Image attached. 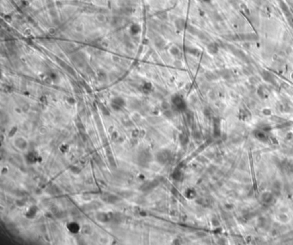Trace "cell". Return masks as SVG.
I'll use <instances>...</instances> for the list:
<instances>
[{
  "label": "cell",
  "instance_id": "5b68a950",
  "mask_svg": "<svg viewBox=\"0 0 293 245\" xmlns=\"http://www.w3.org/2000/svg\"><path fill=\"white\" fill-rule=\"evenodd\" d=\"M37 211H38L37 207H35V206L31 207V208L28 210V212H27V214H26L27 218H28V219H33V218L35 216Z\"/></svg>",
  "mask_w": 293,
  "mask_h": 245
},
{
  "label": "cell",
  "instance_id": "7a4b0ae2",
  "mask_svg": "<svg viewBox=\"0 0 293 245\" xmlns=\"http://www.w3.org/2000/svg\"><path fill=\"white\" fill-rule=\"evenodd\" d=\"M125 105V101L121 98H115L112 100V107L115 111L120 110Z\"/></svg>",
  "mask_w": 293,
  "mask_h": 245
},
{
  "label": "cell",
  "instance_id": "52a82bcc",
  "mask_svg": "<svg viewBox=\"0 0 293 245\" xmlns=\"http://www.w3.org/2000/svg\"><path fill=\"white\" fill-rule=\"evenodd\" d=\"M173 103H174V105H175L178 109H180V110L183 109V107H184L183 100H182L181 98H179V97L174 98V99H173Z\"/></svg>",
  "mask_w": 293,
  "mask_h": 245
},
{
  "label": "cell",
  "instance_id": "6da1fadb",
  "mask_svg": "<svg viewBox=\"0 0 293 245\" xmlns=\"http://www.w3.org/2000/svg\"><path fill=\"white\" fill-rule=\"evenodd\" d=\"M170 152L168 150H163L157 154V160L161 164H165L170 158Z\"/></svg>",
  "mask_w": 293,
  "mask_h": 245
},
{
  "label": "cell",
  "instance_id": "277c9868",
  "mask_svg": "<svg viewBox=\"0 0 293 245\" xmlns=\"http://www.w3.org/2000/svg\"><path fill=\"white\" fill-rule=\"evenodd\" d=\"M139 164L141 165H144L146 163H148L150 161V154L147 152H143L141 153V154L139 155Z\"/></svg>",
  "mask_w": 293,
  "mask_h": 245
},
{
  "label": "cell",
  "instance_id": "3957f363",
  "mask_svg": "<svg viewBox=\"0 0 293 245\" xmlns=\"http://www.w3.org/2000/svg\"><path fill=\"white\" fill-rule=\"evenodd\" d=\"M67 229L71 232V233H77L80 230V226L76 222H71L67 225Z\"/></svg>",
  "mask_w": 293,
  "mask_h": 245
},
{
  "label": "cell",
  "instance_id": "8992f818",
  "mask_svg": "<svg viewBox=\"0 0 293 245\" xmlns=\"http://www.w3.org/2000/svg\"><path fill=\"white\" fill-rule=\"evenodd\" d=\"M15 144L18 148H21V149H24L27 147V142L23 138H18L15 142Z\"/></svg>",
  "mask_w": 293,
  "mask_h": 245
},
{
  "label": "cell",
  "instance_id": "ba28073f",
  "mask_svg": "<svg viewBox=\"0 0 293 245\" xmlns=\"http://www.w3.org/2000/svg\"><path fill=\"white\" fill-rule=\"evenodd\" d=\"M26 160L28 163H34L37 160V156L34 154V153H28L26 156Z\"/></svg>",
  "mask_w": 293,
  "mask_h": 245
},
{
  "label": "cell",
  "instance_id": "9c48e42d",
  "mask_svg": "<svg viewBox=\"0 0 293 245\" xmlns=\"http://www.w3.org/2000/svg\"><path fill=\"white\" fill-rule=\"evenodd\" d=\"M117 201V197H115L114 196H113V195H110V196H108V198L106 199V202H111V203H113V202H115Z\"/></svg>",
  "mask_w": 293,
  "mask_h": 245
}]
</instances>
